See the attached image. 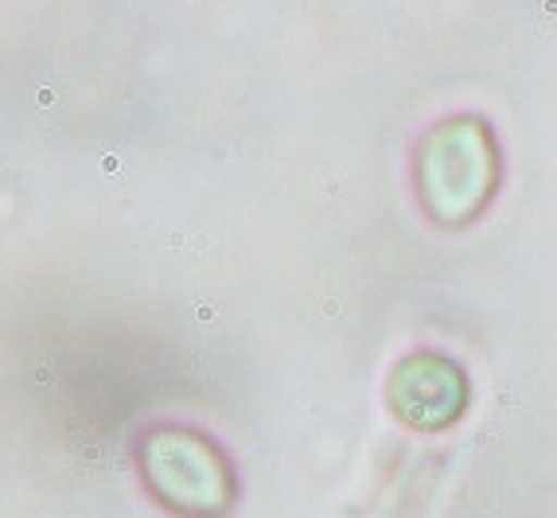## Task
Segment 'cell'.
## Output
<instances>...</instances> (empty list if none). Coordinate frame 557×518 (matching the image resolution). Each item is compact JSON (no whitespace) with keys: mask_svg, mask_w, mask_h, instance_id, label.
Wrapping results in <instances>:
<instances>
[{"mask_svg":"<svg viewBox=\"0 0 557 518\" xmlns=\"http://www.w3.org/2000/svg\"><path fill=\"white\" fill-rule=\"evenodd\" d=\"M418 203L441 226L480 219L499 187V145L492 125L475 113H456L429 125L413 152Z\"/></svg>","mask_w":557,"mask_h":518,"instance_id":"cell-1","label":"cell"},{"mask_svg":"<svg viewBox=\"0 0 557 518\" xmlns=\"http://www.w3.org/2000/svg\"><path fill=\"white\" fill-rule=\"evenodd\" d=\"M472 386L465 367L445 351H409L394 362L386 382V406L413 433H445L468 414Z\"/></svg>","mask_w":557,"mask_h":518,"instance_id":"cell-2","label":"cell"},{"mask_svg":"<svg viewBox=\"0 0 557 518\" xmlns=\"http://www.w3.org/2000/svg\"><path fill=\"white\" fill-rule=\"evenodd\" d=\"M152 488L164 495L168 507L196 518H214L231 507L234 480L214 444L196 433H164L149 448Z\"/></svg>","mask_w":557,"mask_h":518,"instance_id":"cell-3","label":"cell"}]
</instances>
